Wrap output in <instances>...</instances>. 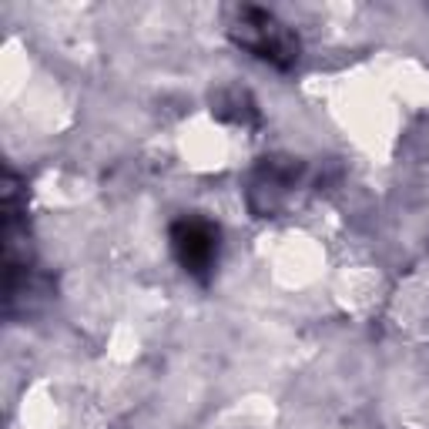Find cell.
Returning a JSON list of instances; mask_svg holds the SVG:
<instances>
[{
  "label": "cell",
  "mask_w": 429,
  "mask_h": 429,
  "mask_svg": "<svg viewBox=\"0 0 429 429\" xmlns=\"http://www.w3.org/2000/svg\"><path fill=\"white\" fill-rule=\"evenodd\" d=\"M188 238H191V242H208V238H211V228H208L205 235L198 238V225H188ZM185 248H188V265L195 268V265H198V252H202V248H198V245H185ZM205 255H208V259H215V248H211V245H205Z\"/></svg>",
  "instance_id": "6da1fadb"
}]
</instances>
